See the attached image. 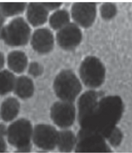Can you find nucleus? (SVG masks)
Masks as SVG:
<instances>
[{
    "label": "nucleus",
    "mask_w": 132,
    "mask_h": 153,
    "mask_svg": "<svg viewBox=\"0 0 132 153\" xmlns=\"http://www.w3.org/2000/svg\"><path fill=\"white\" fill-rule=\"evenodd\" d=\"M124 109L122 99L117 95L107 97L97 104L92 116L82 126L83 133L108 138L121 120Z\"/></svg>",
    "instance_id": "1"
},
{
    "label": "nucleus",
    "mask_w": 132,
    "mask_h": 153,
    "mask_svg": "<svg viewBox=\"0 0 132 153\" xmlns=\"http://www.w3.org/2000/svg\"><path fill=\"white\" fill-rule=\"evenodd\" d=\"M30 35V29L23 18H14L2 29L1 36L7 45L19 47L25 45Z\"/></svg>",
    "instance_id": "2"
},
{
    "label": "nucleus",
    "mask_w": 132,
    "mask_h": 153,
    "mask_svg": "<svg viewBox=\"0 0 132 153\" xmlns=\"http://www.w3.org/2000/svg\"><path fill=\"white\" fill-rule=\"evenodd\" d=\"M32 127L29 121L24 119L18 120L9 127L7 131L9 143L18 149L19 152L29 151L32 134Z\"/></svg>",
    "instance_id": "3"
},
{
    "label": "nucleus",
    "mask_w": 132,
    "mask_h": 153,
    "mask_svg": "<svg viewBox=\"0 0 132 153\" xmlns=\"http://www.w3.org/2000/svg\"><path fill=\"white\" fill-rule=\"evenodd\" d=\"M80 74L82 80L87 86L99 87L105 79V68L100 60L96 57H88L82 62Z\"/></svg>",
    "instance_id": "4"
},
{
    "label": "nucleus",
    "mask_w": 132,
    "mask_h": 153,
    "mask_svg": "<svg viewBox=\"0 0 132 153\" xmlns=\"http://www.w3.org/2000/svg\"><path fill=\"white\" fill-rule=\"evenodd\" d=\"M54 89L59 97L69 101L74 100L79 94L81 85L72 73L64 71L60 73L56 78Z\"/></svg>",
    "instance_id": "5"
},
{
    "label": "nucleus",
    "mask_w": 132,
    "mask_h": 153,
    "mask_svg": "<svg viewBox=\"0 0 132 153\" xmlns=\"http://www.w3.org/2000/svg\"><path fill=\"white\" fill-rule=\"evenodd\" d=\"M58 134L52 127L46 125L36 126L33 133V140L36 146L44 149L54 148L58 141Z\"/></svg>",
    "instance_id": "6"
},
{
    "label": "nucleus",
    "mask_w": 132,
    "mask_h": 153,
    "mask_svg": "<svg viewBox=\"0 0 132 153\" xmlns=\"http://www.w3.org/2000/svg\"><path fill=\"white\" fill-rule=\"evenodd\" d=\"M72 14L74 20L81 26L88 27L94 22L96 15V6L91 2H78L74 4Z\"/></svg>",
    "instance_id": "7"
},
{
    "label": "nucleus",
    "mask_w": 132,
    "mask_h": 153,
    "mask_svg": "<svg viewBox=\"0 0 132 153\" xmlns=\"http://www.w3.org/2000/svg\"><path fill=\"white\" fill-rule=\"evenodd\" d=\"M51 116L53 121L59 126L66 127L74 121L75 112L74 107L68 103H57L51 110Z\"/></svg>",
    "instance_id": "8"
},
{
    "label": "nucleus",
    "mask_w": 132,
    "mask_h": 153,
    "mask_svg": "<svg viewBox=\"0 0 132 153\" xmlns=\"http://www.w3.org/2000/svg\"><path fill=\"white\" fill-rule=\"evenodd\" d=\"M81 37L80 30L74 24H67L57 35L59 44L66 49H73L76 47L80 42Z\"/></svg>",
    "instance_id": "9"
},
{
    "label": "nucleus",
    "mask_w": 132,
    "mask_h": 153,
    "mask_svg": "<svg viewBox=\"0 0 132 153\" xmlns=\"http://www.w3.org/2000/svg\"><path fill=\"white\" fill-rule=\"evenodd\" d=\"M81 137L82 139L77 149L78 152H105L110 151L101 136L91 133H82Z\"/></svg>",
    "instance_id": "10"
},
{
    "label": "nucleus",
    "mask_w": 132,
    "mask_h": 153,
    "mask_svg": "<svg viewBox=\"0 0 132 153\" xmlns=\"http://www.w3.org/2000/svg\"><path fill=\"white\" fill-rule=\"evenodd\" d=\"M97 95L94 91L85 93L78 103L80 121L83 126L92 116L97 105Z\"/></svg>",
    "instance_id": "11"
},
{
    "label": "nucleus",
    "mask_w": 132,
    "mask_h": 153,
    "mask_svg": "<svg viewBox=\"0 0 132 153\" xmlns=\"http://www.w3.org/2000/svg\"><path fill=\"white\" fill-rule=\"evenodd\" d=\"M31 44L33 49L36 51L41 53H46L53 48V35L48 30H38L32 36Z\"/></svg>",
    "instance_id": "12"
},
{
    "label": "nucleus",
    "mask_w": 132,
    "mask_h": 153,
    "mask_svg": "<svg viewBox=\"0 0 132 153\" xmlns=\"http://www.w3.org/2000/svg\"><path fill=\"white\" fill-rule=\"evenodd\" d=\"M47 10L43 3H30L27 6V11L29 22L35 26L44 24L47 18Z\"/></svg>",
    "instance_id": "13"
},
{
    "label": "nucleus",
    "mask_w": 132,
    "mask_h": 153,
    "mask_svg": "<svg viewBox=\"0 0 132 153\" xmlns=\"http://www.w3.org/2000/svg\"><path fill=\"white\" fill-rule=\"evenodd\" d=\"M7 62L10 70L16 73H22L27 66V56L21 51H13L8 55Z\"/></svg>",
    "instance_id": "14"
},
{
    "label": "nucleus",
    "mask_w": 132,
    "mask_h": 153,
    "mask_svg": "<svg viewBox=\"0 0 132 153\" xmlns=\"http://www.w3.org/2000/svg\"><path fill=\"white\" fill-rule=\"evenodd\" d=\"M19 109V104L18 100L14 98H9L2 104L1 111V117L4 121H11L16 117Z\"/></svg>",
    "instance_id": "15"
},
{
    "label": "nucleus",
    "mask_w": 132,
    "mask_h": 153,
    "mask_svg": "<svg viewBox=\"0 0 132 153\" xmlns=\"http://www.w3.org/2000/svg\"><path fill=\"white\" fill-rule=\"evenodd\" d=\"M14 89L15 94L22 99H27L32 96L34 86L32 81L26 76H21L15 81Z\"/></svg>",
    "instance_id": "16"
},
{
    "label": "nucleus",
    "mask_w": 132,
    "mask_h": 153,
    "mask_svg": "<svg viewBox=\"0 0 132 153\" xmlns=\"http://www.w3.org/2000/svg\"><path fill=\"white\" fill-rule=\"evenodd\" d=\"M27 7L24 2H0V11L5 17L14 16L22 13Z\"/></svg>",
    "instance_id": "17"
},
{
    "label": "nucleus",
    "mask_w": 132,
    "mask_h": 153,
    "mask_svg": "<svg viewBox=\"0 0 132 153\" xmlns=\"http://www.w3.org/2000/svg\"><path fill=\"white\" fill-rule=\"evenodd\" d=\"M15 81L11 72L7 70L0 72V95H5L13 89Z\"/></svg>",
    "instance_id": "18"
},
{
    "label": "nucleus",
    "mask_w": 132,
    "mask_h": 153,
    "mask_svg": "<svg viewBox=\"0 0 132 153\" xmlns=\"http://www.w3.org/2000/svg\"><path fill=\"white\" fill-rule=\"evenodd\" d=\"M75 142V137L71 132L63 131L58 134L57 144L61 151L70 152L74 147Z\"/></svg>",
    "instance_id": "19"
},
{
    "label": "nucleus",
    "mask_w": 132,
    "mask_h": 153,
    "mask_svg": "<svg viewBox=\"0 0 132 153\" xmlns=\"http://www.w3.org/2000/svg\"><path fill=\"white\" fill-rule=\"evenodd\" d=\"M69 16L65 10H59L51 16L50 24L55 29L63 28L67 25L69 21Z\"/></svg>",
    "instance_id": "20"
},
{
    "label": "nucleus",
    "mask_w": 132,
    "mask_h": 153,
    "mask_svg": "<svg viewBox=\"0 0 132 153\" xmlns=\"http://www.w3.org/2000/svg\"><path fill=\"white\" fill-rule=\"evenodd\" d=\"M100 12L102 17L104 19H111L116 14V6L111 3H105L102 5L100 9Z\"/></svg>",
    "instance_id": "21"
},
{
    "label": "nucleus",
    "mask_w": 132,
    "mask_h": 153,
    "mask_svg": "<svg viewBox=\"0 0 132 153\" xmlns=\"http://www.w3.org/2000/svg\"><path fill=\"white\" fill-rule=\"evenodd\" d=\"M122 132L116 127L108 137V139L112 146H117L122 142Z\"/></svg>",
    "instance_id": "22"
},
{
    "label": "nucleus",
    "mask_w": 132,
    "mask_h": 153,
    "mask_svg": "<svg viewBox=\"0 0 132 153\" xmlns=\"http://www.w3.org/2000/svg\"><path fill=\"white\" fill-rule=\"evenodd\" d=\"M42 71L41 67L37 63L33 62L30 65L29 72L31 75L35 76H38L41 74Z\"/></svg>",
    "instance_id": "23"
},
{
    "label": "nucleus",
    "mask_w": 132,
    "mask_h": 153,
    "mask_svg": "<svg viewBox=\"0 0 132 153\" xmlns=\"http://www.w3.org/2000/svg\"><path fill=\"white\" fill-rule=\"evenodd\" d=\"M43 4L47 10H54L59 7L61 5L60 2H46Z\"/></svg>",
    "instance_id": "24"
},
{
    "label": "nucleus",
    "mask_w": 132,
    "mask_h": 153,
    "mask_svg": "<svg viewBox=\"0 0 132 153\" xmlns=\"http://www.w3.org/2000/svg\"><path fill=\"white\" fill-rule=\"evenodd\" d=\"M4 135L0 133V152H4L6 150V145L3 137Z\"/></svg>",
    "instance_id": "25"
},
{
    "label": "nucleus",
    "mask_w": 132,
    "mask_h": 153,
    "mask_svg": "<svg viewBox=\"0 0 132 153\" xmlns=\"http://www.w3.org/2000/svg\"><path fill=\"white\" fill-rule=\"evenodd\" d=\"M5 63V57L3 53L0 52V70L3 68Z\"/></svg>",
    "instance_id": "26"
},
{
    "label": "nucleus",
    "mask_w": 132,
    "mask_h": 153,
    "mask_svg": "<svg viewBox=\"0 0 132 153\" xmlns=\"http://www.w3.org/2000/svg\"><path fill=\"white\" fill-rule=\"evenodd\" d=\"M5 17L2 12L0 11V28H2L5 21Z\"/></svg>",
    "instance_id": "27"
}]
</instances>
